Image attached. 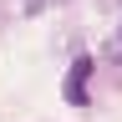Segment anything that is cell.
<instances>
[{
	"label": "cell",
	"mask_w": 122,
	"mask_h": 122,
	"mask_svg": "<svg viewBox=\"0 0 122 122\" xmlns=\"http://www.w3.org/2000/svg\"><path fill=\"white\" fill-rule=\"evenodd\" d=\"M112 46H117V51H122V25H117V41H112Z\"/></svg>",
	"instance_id": "obj_2"
},
{
	"label": "cell",
	"mask_w": 122,
	"mask_h": 122,
	"mask_svg": "<svg viewBox=\"0 0 122 122\" xmlns=\"http://www.w3.org/2000/svg\"><path fill=\"white\" fill-rule=\"evenodd\" d=\"M92 71H97V61H92V56H76V61H71L66 86H61L71 107H86V102H92Z\"/></svg>",
	"instance_id": "obj_1"
}]
</instances>
